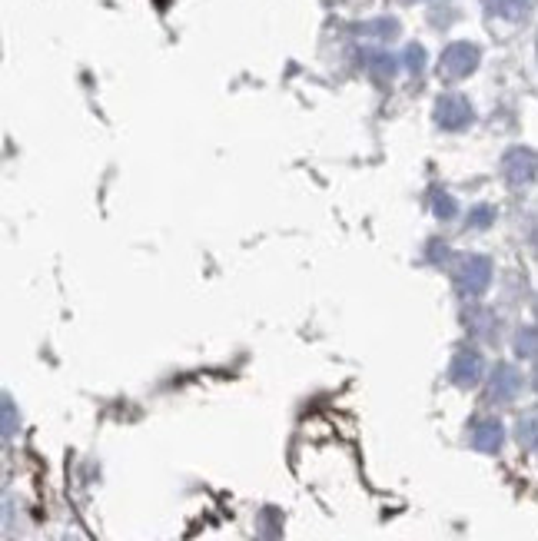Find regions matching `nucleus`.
I'll return each mask as SVG.
<instances>
[{
  "mask_svg": "<svg viewBox=\"0 0 538 541\" xmlns=\"http://www.w3.org/2000/svg\"><path fill=\"white\" fill-rule=\"evenodd\" d=\"M489 4L492 14H502L509 20H519L525 14V7H529V0H485Z\"/></svg>",
  "mask_w": 538,
  "mask_h": 541,
  "instance_id": "423d86ee",
  "label": "nucleus"
},
{
  "mask_svg": "<svg viewBox=\"0 0 538 541\" xmlns=\"http://www.w3.org/2000/svg\"><path fill=\"white\" fill-rule=\"evenodd\" d=\"M489 276H492V263L485 256H472L469 263L462 266V273H459V283L465 293H482L485 283H489Z\"/></svg>",
  "mask_w": 538,
  "mask_h": 541,
  "instance_id": "7ed1b4c3",
  "label": "nucleus"
},
{
  "mask_svg": "<svg viewBox=\"0 0 538 541\" xmlns=\"http://www.w3.org/2000/svg\"><path fill=\"white\" fill-rule=\"evenodd\" d=\"M475 64H479V50L472 44H452L446 54H442V64H439V74L446 80H462L469 77Z\"/></svg>",
  "mask_w": 538,
  "mask_h": 541,
  "instance_id": "f257e3e1",
  "label": "nucleus"
},
{
  "mask_svg": "<svg viewBox=\"0 0 538 541\" xmlns=\"http://www.w3.org/2000/svg\"><path fill=\"white\" fill-rule=\"evenodd\" d=\"M472 439H475L479 449L495 452V449H499V442H502V425L499 422H479V425H475V432H472Z\"/></svg>",
  "mask_w": 538,
  "mask_h": 541,
  "instance_id": "39448f33",
  "label": "nucleus"
},
{
  "mask_svg": "<svg viewBox=\"0 0 538 541\" xmlns=\"http://www.w3.org/2000/svg\"><path fill=\"white\" fill-rule=\"evenodd\" d=\"M482 372V359L475 356V352H459L452 362V382L455 386H475V379H479Z\"/></svg>",
  "mask_w": 538,
  "mask_h": 541,
  "instance_id": "20e7f679",
  "label": "nucleus"
},
{
  "mask_svg": "<svg viewBox=\"0 0 538 541\" xmlns=\"http://www.w3.org/2000/svg\"><path fill=\"white\" fill-rule=\"evenodd\" d=\"M436 120H439L446 130H462V127H469V123H472V107H469V100L459 97V93H449V97H442V100H439V107H436Z\"/></svg>",
  "mask_w": 538,
  "mask_h": 541,
  "instance_id": "f03ea898",
  "label": "nucleus"
}]
</instances>
